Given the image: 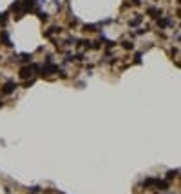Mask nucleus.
I'll list each match as a JSON object with an SVG mask.
<instances>
[{
	"label": "nucleus",
	"instance_id": "obj_1",
	"mask_svg": "<svg viewBox=\"0 0 181 194\" xmlns=\"http://www.w3.org/2000/svg\"><path fill=\"white\" fill-rule=\"evenodd\" d=\"M53 73H58V66H55V64H45V66L42 67V74H53Z\"/></svg>",
	"mask_w": 181,
	"mask_h": 194
},
{
	"label": "nucleus",
	"instance_id": "obj_2",
	"mask_svg": "<svg viewBox=\"0 0 181 194\" xmlns=\"http://www.w3.org/2000/svg\"><path fill=\"white\" fill-rule=\"evenodd\" d=\"M35 9V0H22V11H33Z\"/></svg>",
	"mask_w": 181,
	"mask_h": 194
},
{
	"label": "nucleus",
	"instance_id": "obj_3",
	"mask_svg": "<svg viewBox=\"0 0 181 194\" xmlns=\"http://www.w3.org/2000/svg\"><path fill=\"white\" fill-rule=\"evenodd\" d=\"M14 89H16V83H14V82H7L6 85L2 87V93H4V94H11Z\"/></svg>",
	"mask_w": 181,
	"mask_h": 194
},
{
	"label": "nucleus",
	"instance_id": "obj_4",
	"mask_svg": "<svg viewBox=\"0 0 181 194\" xmlns=\"http://www.w3.org/2000/svg\"><path fill=\"white\" fill-rule=\"evenodd\" d=\"M31 74H33V67L31 66H24L20 69V78H29Z\"/></svg>",
	"mask_w": 181,
	"mask_h": 194
},
{
	"label": "nucleus",
	"instance_id": "obj_5",
	"mask_svg": "<svg viewBox=\"0 0 181 194\" xmlns=\"http://www.w3.org/2000/svg\"><path fill=\"white\" fill-rule=\"evenodd\" d=\"M156 187H158L159 191H167V189H168V183H167V181H161V180H156Z\"/></svg>",
	"mask_w": 181,
	"mask_h": 194
},
{
	"label": "nucleus",
	"instance_id": "obj_6",
	"mask_svg": "<svg viewBox=\"0 0 181 194\" xmlns=\"http://www.w3.org/2000/svg\"><path fill=\"white\" fill-rule=\"evenodd\" d=\"M152 185H156V180H154V178H149V180L143 181V187H152Z\"/></svg>",
	"mask_w": 181,
	"mask_h": 194
},
{
	"label": "nucleus",
	"instance_id": "obj_7",
	"mask_svg": "<svg viewBox=\"0 0 181 194\" xmlns=\"http://www.w3.org/2000/svg\"><path fill=\"white\" fill-rule=\"evenodd\" d=\"M149 15H150V17H159V11H158V9H154V7H150Z\"/></svg>",
	"mask_w": 181,
	"mask_h": 194
},
{
	"label": "nucleus",
	"instance_id": "obj_8",
	"mask_svg": "<svg viewBox=\"0 0 181 194\" xmlns=\"http://www.w3.org/2000/svg\"><path fill=\"white\" fill-rule=\"evenodd\" d=\"M140 22H141V15H138V17H136L134 20H130V26H138Z\"/></svg>",
	"mask_w": 181,
	"mask_h": 194
},
{
	"label": "nucleus",
	"instance_id": "obj_9",
	"mask_svg": "<svg viewBox=\"0 0 181 194\" xmlns=\"http://www.w3.org/2000/svg\"><path fill=\"white\" fill-rule=\"evenodd\" d=\"M176 174H178V169H176V171H168L167 178H168V180H172V178H176Z\"/></svg>",
	"mask_w": 181,
	"mask_h": 194
},
{
	"label": "nucleus",
	"instance_id": "obj_10",
	"mask_svg": "<svg viewBox=\"0 0 181 194\" xmlns=\"http://www.w3.org/2000/svg\"><path fill=\"white\" fill-rule=\"evenodd\" d=\"M7 20V13H0V24H6Z\"/></svg>",
	"mask_w": 181,
	"mask_h": 194
},
{
	"label": "nucleus",
	"instance_id": "obj_11",
	"mask_svg": "<svg viewBox=\"0 0 181 194\" xmlns=\"http://www.w3.org/2000/svg\"><path fill=\"white\" fill-rule=\"evenodd\" d=\"M132 47H134L132 42H123V49H132Z\"/></svg>",
	"mask_w": 181,
	"mask_h": 194
},
{
	"label": "nucleus",
	"instance_id": "obj_12",
	"mask_svg": "<svg viewBox=\"0 0 181 194\" xmlns=\"http://www.w3.org/2000/svg\"><path fill=\"white\" fill-rule=\"evenodd\" d=\"M158 24H159V27H165V26H168V24H170V20H159Z\"/></svg>",
	"mask_w": 181,
	"mask_h": 194
},
{
	"label": "nucleus",
	"instance_id": "obj_13",
	"mask_svg": "<svg viewBox=\"0 0 181 194\" xmlns=\"http://www.w3.org/2000/svg\"><path fill=\"white\" fill-rule=\"evenodd\" d=\"M85 31H96V26H92V24H89V26H85Z\"/></svg>",
	"mask_w": 181,
	"mask_h": 194
},
{
	"label": "nucleus",
	"instance_id": "obj_14",
	"mask_svg": "<svg viewBox=\"0 0 181 194\" xmlns=\"http://www.w3.org/2000/svg\"><path fill=\"white\" fill-rule=\"evenodd\" d=\"M38 17H40L42 20H47V13H42V11H40V13H38Z\"/></svg>",
	"mask_w": 181,
	"mask_h": 194
},
{
	"label": "nucleus",
	"instance_id": "obj_15",
	"mask_svg": "<svg viewBox=\"0 0 181 194\" xmlns=\"http://www.w3.org/2000/svg\"><path fill=\"white\" fill-rule=\"evenodd\" d=\"M132 4H134V6H140V4H141V0H132Z\"/></svg>",
	"mask_w": 181,
	"mask_h": 194
},
{
	"label": "nucleus",
	"instance_id": "obj_16",
	"mask_svg": "<svg viewBox=\"0 0 181 194\" xmlns=\"http://www.w3.org/2000/svg\"><path fill=\"white\" fill-rule=\"evenodd\" d=\"M2 105H4V103H2V102H0V107H2Z\"/></svg>",
	"mask_w": 181,
	"mask_h": 194
}]
</instances>
